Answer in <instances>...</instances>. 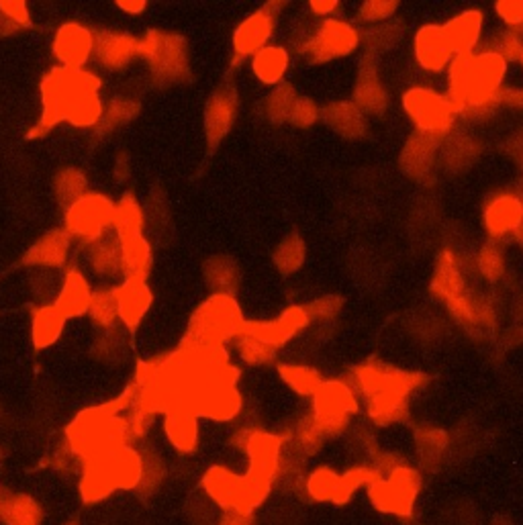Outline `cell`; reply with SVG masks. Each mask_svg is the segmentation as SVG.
<instances>
[{
	"mask_svg": "<svg viewBox=\"0 0 523 525\" xmlns=\"http://www.w3.org/2000/svg\"><path fill=\"white\" fill-rule=\"evenodd\" d=\"M103 80L90 70L52 68L41 82V115L31 137H43L60 123L78 129L99 127L105 117Z\"/></svg>",
	"mask_w": 523,
	"mask_h": 525,
	"instance_id": "1",
	"label": "cell"
},
{
	"mask_svg": "<svg viewBox=\"0 0 523 525\" xmlns=\"http://www.w3.org/2000/svg\"><path fill=\"white\" fill-rule=\"evenodd\" d=\"M425 383V374L399 370L383 362L360 364L350 376V385L364 399L370 421L383 427L407 419L409 397Z\"/></svg>",
	"mask_w": 523,
	"mask_h": 525,
	"instance_id": "2",
	"label": "cell"
},
{
	"mask_svg": "<svg viewBox=\"0 0 523 525\" xmlns=\"http://www.w3.org/2000/svg\"><path fill=\"white\" fill-rule=\"evenodd\" d=\"M507 62L497 52L458 56L450 66V101L456 111L474 115L501 99Z\"/></svg>",
	"mask_w": 523,
	"mask_h": 525,
	"instance_id": "3",
	"label": "cell"
},
{
	"mask_svg": "<svg viewBox=\"0 0 523 525\" xmlns=\"http://www.w3.org/2000/svg\"><path fill=\"white\" fill-rule=\"evenodd\" d=\"M246 319L233 295L213 293L188 321L184 342L199 348H225L244 333Z\"/></svg>",
	"mask_w": 523,
	"mask_h": 525,
	"instance_id": "4",
	"label": "cell"
},
{
	"mask_svg": "<svg viewBox=\"0 0 523 525\" xmlns=\"http://www.w3.org/2000/svg\"><path fill=\"white\" fill-rule=\"evenodd\" d=\"M362 43V33L344 19H325L301 33L295 50L311 64H325L352 56Z\"/></svg>",
	"mask_w": 523,
	"mask_h": 525,
	"instance_id": "5",
	"label": "cell"
},
{
	"mask_svg": "<svg viewBox=\"0 0 523 525\" xmlns=\"http://www.w3.org/2000/svg\"><path fill=\"white\" fill-rule=\"evenodd\" d=\"M423 476L417 468L401 462L391 472L378 476L366 489L368 499L380 513L393 515L403 521H411L415 515L417 497L421 493Z\"/></svg>",
	"mask_w": 523,
	"mask_h": 525,
	"instance_id": "6",
	"label": "cell"
},
{
	"mask_svg": "<svg viewBox=\"0 0 523 525\" xmlns=\"http://www.w3.org/2000/svg\"><path fill=\"white\" fill-rule=\"evenodd\" d=\"M201 489L219 511L256 513L270 497V493L254 487L246 474H237L223 464H213L205 470Z\"/></svg>",
	"mask_w": 523,
	"mask_h": 525,
	"instance_id": "7",
	"label": "cell"
},
{
	"mask_svg": "<svg viewBox=\"0 0 523 525\" xmlns=\"http://www.w3.org/2000/svg\"><path fill=\"white\" fill-rule=\"evenodd\" d=\"M139 58L148 64L152 80L158 84H178L190 72L188 43L182 35L150 29L139 39Z\"/></svg>",
	"mask_w": 523,
	"mask_h": 525,
	"instance_id": "8",
	"label": "cell"
},
{
	"mask_svg": "<svg viewBox=\"0 0 523 525\" xmlns=\"http://www.w3.org/2000/svg\"><path fill=\"white\" fill-rule=\"evenodd\" d=\"M356 413H360V397L350 380H323L313 397L311 417L325 438L342 436Z\"/></svg>",
	"mask_w": 523,
	"mask_h": 525,
	"instance_id": "9",
	"label": "cell"
},
{
	"mask_svg": "<svg viewBox=\"0 0 523 525\" xmlns=\"http://www.w3.org/2000/svg\"><path fill=\"white\" fill-rule=\"evenodd\" d=\"M115 207L117 203L103 193H86L66 209L64 229L70 233L72 240L90 246L103 240L107 231L113 229Z\"/></svg>",
	"mask_w": 523,
	"mask_h": 525,
	"instance_id": "10",
	"label": "cell"
},
{
	"mask_svg": "<svg viewBox=\"0 0 523 525\" xmlns=\"http://www.w3.org/2000/svg\"><path fill=\"white\" fill-rule=\"evenodd\" d=\"M403 109L419 133L440 139L452 129L458 115L450 97H444V94L425 86L409 88L403 94Z\"/></svg>",
	"mask_w": 523,
	"mask_h": 525,
	"instance_id": "11",
	"label": "cell"
},
{
	"mask_svg": "<svg viewBox=\"0 0 523 525\" xmlns=\"http://www.w3.org/2000/svg\"><path fill=\"white\" fill-rule=\"evenodd\" d=\"M282 3H268L262 9L250 13L240 25L235 27L231 37V50H233V64L240 66L246 60H252L266 45H270L276 19Z\"/></svg>",
	"mask_w": 523,
	"mask_h": 525,
	"instance_id": "12",
	"label": "cell"
},
{
	"mask_svg": "<svg viewBox=\"0 0 523 525\" xmlns=\"http://www.w3.org/2000/svg\"><path fill=\"white\" fill-rule=\"evenodd\" d=\"M97 50V31L78 21H68L58 27L52 39V56L60 68L86 70Z\"/></svg>",
	"mask_w": 523,
	"mask_h": 525,
	"instance_id": "13",
	"label": "cell"
},
{
	"mask_svg": "<svg viewBox=\"0 0 523 525\" xmlns=\"http://www.w3.org/2000/svg\"><path fill=\"white\" fill-rule=\"evenodd\" d=\"M237 109H240V94H237L233 84H221L211 92L203 113V129L209 150H217L225 141L235 125Z\"/></svg>",
	"mask_w": 523,
	"mask_h": 525,
	"instance_id": "14",
	"label": "cell"
},
{
	"mask_svg": "<svg viewBox=\"0 0 523 525\" xmlns=\"http://www.w3.org/2000/svg\"><path fill=\"white\" fill-rule=\"evenodd\" d=\"M309 323L311 319H309L307 307L293 305L287 311H282L272 321H246L244 333L280 350L282 346H287L293 338H297Z\"/></svg>",
	"mask_w": 523,
	"mask_h": 525,
	"instance_id": "15",
	"label": "cell"
},
{
	"mask_svg": "<svg viewBox=\"0 0 523 525\" xmlns=\"http://www.w3.org/2000/svg\"><path fill=\"white\" fill-rule=\"evenodd\" d=\"M113 289H115L119 325L129 333L137 331L154 305L152 289L146 280H131V278H123L119 284L113 286Z\"/></svg>",
	"mask_w": 523,
	"mask_h": 525,
	"instance_id": "16",
	"label": "cell"
},
{
	"mask_svg": "<svg viewBox=\"0 0 523 525\" xmlns=\"http://www.w3.org/2000/svg\"><path fill=\"white\" fill-rule=\"evenodd\" d=\"M413 50L417 64L427 72H444L456 60L446 31L440 25H423L415 33Z\"/></svg>",
	"mask_w": 523,
	"mask_h": 525,
	"instance_id": "17",
	"label": "cell"
},
{
	"mask_svg": "<svg viewBox=\"0 0 523 525\" xmlns=\"http://www.w3.org/2000/svg\"><path fill=\"white\" fill-rule=\"evenodd\" d=\"M135 58H139L137 37L117 29L97 31V50H94V60L99 62L101 68L119 72L127 68Z\"/></svg>",
	"mask_w": 523,
	"mask_h": 525,
	"instance_id": "18",
	"label": "cell"
},
{
	"mask_svg": "<svg viewBox=\"0 0 523 525\" xmlns=\"http://www.w3.org/2000/svg\"><path fill=\"white\" fill-rule=\"evenodd\" d=\"M72 250V237L64 227L52 229L43 233L39 240L27 250L23 262L31 268L39 270H54L64 268L70 260Z\"/></svg>",
	"mask_w": 523,
	"mask_h": 525,
	"instance_id": "19",
	"label": "cell"
},
{
	"mask_svg": "<svg viewBox=\"0 0 523 525\" xmlns=\"http://www.w3.org/2000/svg\"><path fill=\"white\" fill-rule=\"evenodd\" d=\"M199 415L195 411H190L188 407H172L170 411L164 413V436L168 444L188 456L195 454L201 442V427H199Z\"/></svg>",
	"mask_w": 523,
	"mask_h": 525,
	"instance_id": "20",
	"label": "cell"
},
{
	"mask_svg": "<svg viewBox=\"0 0 523 525\" xmlns=\"http://www.w3.org/2000/svg\"><path fill=\"white\" fill-rule=\"evenodd\" d=\"M94 289L80 266H70L62 278L58 297L54 305L62 311L66 319L84 317L90 311Z\"/></svg>",
	"mask_w": 523,
	"mask_h": 525,
	"instance_id": "21",
	"label": "cell"
},
{
	"mask_svg": "<svg viewBox=\"0 0 523 525\" xmlns=\"http://www.w3.org/2000/svg\"><path fill=\"white\" fill-rule=\"evenodd\" d=\"M354 105L362 113H370V115H380L389 105V94L383 82H380L378 62L376 56L372 54H366L360 62L358 82L354 90Z\"/></svg>",
	"mask_w": 523,
	"mask_h": 525,
	"instance_id": "22",
	"label": "cell"
},
{
	"mask_svg": "<svg viewBox=\"0 0 523 525\" xmlns=\"http://www.w3.org/2000/svg\"><path fill=\"white\" fill-rule=\"evenodd\" d=\"M485 227L495 240L523 233V201L515 195H499L485 207Z\"/></svg>",
	"mask_w": 523,
	"mask_h": 525,
	"instance_id": "23",
	"label": "cell"
},
{
	"mask_svg": "<svg viewBox=\"0 0 523 525\" xmlns=\"http://www.w3.org/2000/svg\"><path fill=\"white\" fill-rule=\"evenodd\" d=\"M119 491H139L146 479V458L131 444L119 446L105 454Z\"/></svg>",
	"mask_w": 523,
	"mask_h": 525,
	"instance_id": "24",
	"label": "cell"
},
{
	"mask_svg": "<svg viewBox=\"0 0 523 525\" xmlns=\"http://www.w3.org/2000/svg\"><path fill=\"white\" fill-rule=\"evenodd\" d=\"M80 497L86 505H97L107 501L113 493H117V483L111 474V468L107 464L105 454L90 458L84 462L82 479H80Z\"/></svg>",
	"mask_w": 523,
	"mask_h": 525,
	"instance_id": "25",
	"label": "cell"
},
{
	"mask_svg": "<svg viewBox=\"0 0 523 525\" xmlns=\"http://www.w3.org/2000/svg\"><path fill=\"white\" fill-rule=\"evenodd\" d=\"M252 76L270 88L284 84L291 70V50L280 43H270L250 60Z\"/></svg>",
	"mask_w": 523,
	"mask_h": 525,
	"instance_id": "26",
	"label": "cell"
},
{
	"mask_svg": "<svg viewBox=\"0 0 523 525\" xmlns=\"http://www.w3.org/2000/svg\"><path fill=\"white\" fill-rule=\"evenodd\" d=\"M440 137L425 135V133H415L409 137L405 143V148L401 152V168L407 176L411 178H425L434 168L436 152L440 146Z\"/></svg>",
	"mask_w": 523,
	"mask_h": 525,
	"instance_id": "27",
	"label": "cell"
},
{
	"mask_svg": "<svg viewBox=\"0 0 523 525\" xmlns=\"http://www.w3.org/2000/svg\"><path fill=\"white\" fill-rule=\"evenodd\" d=\"M84 260H86V268L97 278L111 280V278L123 276L121 242L115 233L105 235L103 240L86 246Z\"/></svg>",
	"mask_w": 523,
	"mask_h": 525,
	"instance_id": "28",
	"label": "cell"
},
{
	"mask_svg": "<svg viewBox=\"0 0 523 525\" xmlns=\"http://www.w3.org/2000/svg\"><path fill=\"white\" fill-rule=\"evenodd\" d=\"M66 317L54 303H41L31 317V342L35 350H50L56 346L66 329Z\"/></svg>",
	"mask_w": 523,
	"mask_h": 525,
	"instance_id": "29",
	"label": "cell"
},
{
	"mask_svg": "<svg viewBox=\"0 0 523 525\" xmlns=\"http://www.w3.org/2000/svg\"><path fill=\"white\" fill-rule=\"evenodd\" d=\"M483 25H485V17L477 9L464 11L458 17H454L448 25H444L446 37L452 45L456 58L472 54V50L477 47L483 35Z\"/></svg>",
	"mask_w": 523,
	"mask_h": 525,
	"instance_id": "30",
	"label": "cell"
},
{
	"mask_svg": "<svg viewBox=\"0 0 523 525\" xmlns=\"http://www.w3.org/2000/svg\"><path fill=\"white\" fill-rule=\"evenodd\" d=\"M43 507L29 493L0 495V523L3 525H43Z\"/></svg>",
	"mask_w": 523,
	"mask_h": 525,
	"instance_id": "31",
	"label": "cell"
},
{
	"mask_svg": "<svg viewBox=\"0 0 523 525\" xmlns=\"http://www.w3.org/2000/svg\"><path fill=\"white\" fill-rule=\"evenodd\" d=\"M321 119L329 129H334L340 137L346 139H358L366 133L364 113L350 101L327 105L325 109H321Z\"/></svg>",
	"mask_w": 523,
	"mask_h": 525,
	"instance_id": "32",
	"label": "cell"
},
{
	"mask_svg": "<svg viewBox=\"0 0 523 525\" xmlns=\"http://www.w3.org/2000/svg\"><path fill=\"white\" fill-rule=\"evenodd\" d=\"M450 448V436L440 427H419L415 432V450L419 464L427 472H436Z\"/></svg>",
	"mask_w": 523,
	"mask_h": 525,
	"instance_id": "33",
	"label": "cell"
},
{
	"mask_svg": "<svg viewBox=\"0 0 523 525\" xmlns=\"http://www.w3.org/2000/svg\"><path fill=\"white\" fill-rule=\"evenodd\" d=\"M146 221L148 215L133 195L121 197V201L115 207V221H113V231L119 237V242H127L133 240V237L144 235Z\"/></svg>",
	"mask_w": 523,
	"mask_h": 525,
	"instance_id": "34",
	"label": "cell"
},
{
	"mask_svg": "<svg viewBox=\"0 0 523 525\" xmlns=\"http://www.w3.org/2000/svg\"><path fill=\"white\" fill-rule=\"evenodd\" d=\"M121 256H123V278L148 280L154 264V254L150 242L146 240V235L121 242Z\"/></svg>",
	"mask_w": 523,
	"mask_h": 525,
	"instance_id": "35",
	"label": "cell"
},
{
	"mask_svg": "<svg viewBox=\"0 0 523 525\" xmlns=\"http://www.w3.org/2000/svg\"><path fill=\"white\" fill-rule=\"evenodd\" d=\"M342 474L331 466L313 468L303 481V493L313 503H331L334 505L340 493Z\"/></svg>",
	"mask_w": 523,
	"mask_h": 525,
	"instance_id": "36",
	"label": "cell"
},
{
	"mask_svg": "<svg viewBox=\"0 0 523 525\" xmlns=\"http://www.w3.org/2000/svg\"><path fill=\"white\" fill-rule=\"evenodd\" d=\"M432 291L448 303L464 297V276L460 266L456 264V258L452 254H444L436 266Z\"/></svg>",
	"mask_w": 523,
	"mask_h": 525,
	"instance_id": "37",
	"label": "cell"
},
{
	"mask_svg": "<svg viewBox=\"0 0 523 525\" xmlns=\"http://www.w3.org/2000/svg\"><path fill=\"white\" fill-rule=\"evenodd\" d=\"M278 376L282 383L299 397L313 399L319 387L323 385L321 374L307 364H295V362L278 364Z\"/></svg>",
	"mask_w": 523,
	"mask_h": 525,
	"instance_id": "38",
	"label": "cell"
},
{
	"mask_svg": "<svg viewBox=\"0 0 523 525\" xmlns=\"http://www.w3.org/2000/svg\"><path fill=\"white\" fill-rule=\"evenodd\" d=\"M307 258V246L299 233H289L272 252V264L282 276L299 272Z\"/></svg>",
	"mask_w": 523,
	"mask_h": 525,
	"instance_id": "39",
	"label": "cell"
},
{
	"mask_svg": "<svg viewBox=\"0 0 523 525\" xmlns=\"http://www.w3.org/2000/svg\"><path fill=\"white\" fill-rule=\"evenodd\" d=\"M203 272H205V280L213 289V293L233 295L235 286L240 284V268H237L235 260H231L229 256L209 258Z\"/></svg>",
	"mask_w": 523,
	"mask_h": 525,
	"instance_id": "40",
	"label": "cell"
},
{
	"mask_svg": "<svg viewBox=\"0 0 523 525\" xmlns=\"http://www.w3.org/2000/svg\"><path fill=\"white\" fill-rule=\"evenodd\" d=\"M297 99H299L297 90L291 84H287V82L272 88L268 97L264 99V105H262L264 119L268 123H272V125L289 123L291 121V113H293V109L297 105Z\"/></svg>",
	"mask_w": 523,
	"mask_h": 525,
	"instance_id": "41",
	"label": "cell"
},
{
	"mask_svg": "<svg viewBox=\"0 0 523 525\" xmlns=\"http://www.w3.org/2000/svg\"><path fill=\"white\" fill-rule=\"evenodd\" d=\"M139 111H141L139 99L129 97V94H119V97L111 99V103L105 107V117L97 129L101 135L111 133V131L127 125L129 121H133Z\"/></svg>",
	"mask_w": 523,
	"mask_h": 525,
	"instance_id": "42",
	"label": "cell"
},
{
	"mask_svg": "<svg viewBox=\"0 0 523 525\" xmlns=\"http://www.w3.org/2000/svg\"><path fill=\"white\" fill-rule=\"evenodd\" d=\"M401 37H403V23L399 21H385L378 25H370L362 33V41L366 45L368 54L372 56L389 52L391 47H395L401 41Z\"/></svg>",
	"mask_w": 523,
	"mask_h": 525,
	"instance_id": "43",
	"label": "cell"
},
{
	"mask_svg": "<svg viewBox=\"0 0 523 525\" xmlns=\"http://www.w3.org/2000/svg\"><path fill=\"white\" fill-rule=\"evenodd\" d=\"M88 193V180L78 168H64L54 178V195L68 209Z\"/></svg>",
	"mask_w": 523,
	"mask_h": 525,
	"instance_id": "44",
	"label": "cell"
},
{
	"mask_svg": "<svg viewBox=\"0 0 523 525\" xmlns=\"http://www.w3.org/2000/svg\"><path fill=\"white\" fill-rule=\"evenodd\" d=\"M88 315L103 331H111V329L119 327L117 301H115L113 286H101V289L94 291Z\"/></svg>",
	"mask_w": 523,
	"mask_h": 525,
	"instance_id": "45",
	"label": "cell"
},
{
	"mask_svg": "<svg viewBox=\"0 0 523 525\" xmlns=\"http://www.w3.org/2000/svg\"><path fill=\"white\" fill-rule=\"evenodd\" d=\"M235 352H237V358L248 366H266L274 362L278 354L276 348H272L270 344L262 340L248 336V333H242V336L235 340Z\"/></svg>",
	"mask_w": 523,
	"mask_h": 525,
	"instance_id": "46",
	"label": "cell"
},
{
	"mask_svg": "<svg viewBox=\"0 0 523 525\" xmlns=\"http://www.w3.org/2000/svg\"><path fill=\"white\" fill-rule=\"evenodd\" d=\"M397 9H399L397 0H368V3H364L360 7L358 19L362 23H366L368 27L370 25H378V23L391 21L393 15L397 13Z\"/></svg>",
	"mask_w": 523,
	"mask_h": 525,
	"instance_id": "47",
	"label": "cell"
},
{
	"mask_svg": "<svg viewBox=\"0 0 523 525\" xmlns=\"http://www.w3.org/2000/svg\"><path fill=\"white\" fill-rule=\"evenodd\" d=\"M0 15L15 29H29L33 25L31 9L25 0H0Z\"/></svg>",
	"mask_w": 523,
	"mask_h": 525,
	"instance_id": "48",
	"label": "cell"
},
{
	"mask_svg": "<svg viewBox=\"0 0 523 525\" xmlns=\"http://www.w3.org/2000/svg\"><path fill=\"white\" fill-rule=\"evenodd\" d=\"M321 119V109L317 107V103L309 97H299L297 105L291 113V125L299 127V129H309L313 127L317 121Z\"/></svg>",
	"mask_w": 523,
	"mask_h": 525,
	"instance_id": "49",
	"label": "cell"
},
{
	"mask_svg": "<svg viewBox=\"0 0 523 525\" xmlns=\"http://www.w3.org/2000/svg\"><path fill=\"white\" fill-rule=\"evenodd\" d=\"M477 264H479L481 274H483L487 280H497V278L503 274V270H505L503 254H501V250H499L495 244H489V246H485V248L481 250Z\"/></svg>",
	"mask_w": 523,
	"mask_h": 525,
	"instance_id": "50",
	"label": "cell"
},
{
	"mask_svg": "<svg viewBox=\"0 0 523 525\" xmlns=\"http://www.w3.org/2000/svg\"><path fill=\"white\" fill-rule=\"evenodd\" d=\"M342 305H344V301L340 297H321V299H315L313 303H309L305 307H307L311 321L323 323V321L334 319L342 311Z\"/></svg>",
	"mask_w": 523,
	"mask_h": 525,
	"instance_id": "51",
	"label": "cell"
},
{
	"mask_svg": "<svg viewBox=\"0 0 523 525\" xmlns=\"http://www.w3.org/2000/svg\"><path fill=\"white\" fill-rule=\"evenodd\" d=\"M495 11L507 27H513L519 33H523V0H499Z\"/></svg>",
	"mask_w": 523,
	"mask_h": 525,
	"instance_id": "52",
	"label": "cell"
},
{
	"mask_svg": "<svg viewBox=\"0 0 523 525\" xmlns=\"http://www.w3.org/2000/svg\"><path fill=\"white\" fill-rule=\"evenodd\" d=\"M215 505L203 495V497H195L193 501L188 503V519L193 521L195 525H207V519L217 525L219 515H215Z\"/></svg>",
	"mask_w": 523,
	"mask_h": 525,
	"instance_id": "53",
	"label": "cell"
},
{
	"mask_svg": "<svg viewBox=\"0 0 523 525\" xmlns=\"http://www.w3.org/2000/svg\"><path fill=\"white\" fill-rule=\"evenodd\" d=\"M217 525H258V519H256V513L221 511Z\"/></svg>",
	"mask_w": 523,
	"mask_h": 525,
	"instance_id": "54",
	"label": "cell"
},
{
	"mask_svg": "<svg viewBox=\"0 0 523 525\" xmlns=\"http://www.w3.org/2000/svg\"><path fill=\"white\" fill-rule=\"evenodd\" d=\"M338 9H340L338 0H311L309 3V11L313 13V17L323 21L331 19V15H334Z\"/></svg>",
	"mask_w": 523,
	"mask_h": 525,
	"instance_id": "55",
	"label": "cell"
},
{
	"mask_svg": "<svg viewBox=\"0 0 523 525\" xmlns=\"http://www.w3.org/2000/svg\"><path fill=\"white\" fill-rule=\"evenodd\" d=\"M117 9L129 17H139L146 13L148 0H117Z\"/></svg>",
	"mask_w": 523,
	"mask_h": 525,
	"instance_id": "56",
	"label": "cell"
},
{
	"mask_svg": "<svg viewBox=\"0 0 523 525\" xmlns=\"http://www.w3.org/2000/svg\"><path fill=\"white\" fill-rule=\"evenodd\" d=\"M507 107L523 109V88H507L501 92V99Z\"/></svg>",
	"mask_w": 523,
	"mask_h": 525,
	"instance_id": "57",
	"label": "cell"
},
{
	"mask_svg": "<svg viewBox=\"0 0 523 525\" xmlns=\"http://www.w3.org/2000/svg\"><path fill=\"white\" fill-rule=\"evenodd\" d=\"M491 525H513L507 517H499V519H495Z\"/></svg>",
	"mask_w": 523,
	"mask_h": 525,
	"instance_id": "58",
	"label": "cell"
},
{
	"mask_svg": "<svg viewBox=\"0 0 523 525\" xmlns=\"http://www.w3.org/2000/svg\"><path fill=\"white\" fill-rule=\"evenodd\" d=\"M64 525H80V523H78V521H76V519H72V521H66V523H64Z\"/></svg>",
	"mask_w": 523,
	"mask_h": 525,
	"instance_id": "59",
	"label": "cell"
},
{
	"mask_svg": "<svg viewBox=\"0 0 523 525\" xmlns=\"http://www.w3.org/2000/svg\"><path fill=\"white\" fill-rule=\"evenodd\" d=\"M521 64H523V58H521Z\"/></svg>",
	"mask_w": 523,
	"mask_h": 525,
	"instance_id": "60",
	"label": "cell"
},
{
	"mask_svg": "<svg viewBox=\"0 0 523 525\" xmlns=\"http://www.w3.org/2000/svg\"><path fill=\"white\" fill-rule=\"evenodd\" d=\"M0 495H3V493H0Z\"/></svg>",
	"mask_w": 523,
	"mask_h": 525,
	"instance_id": "61",
	"label": "cell"
}]
</instances>
